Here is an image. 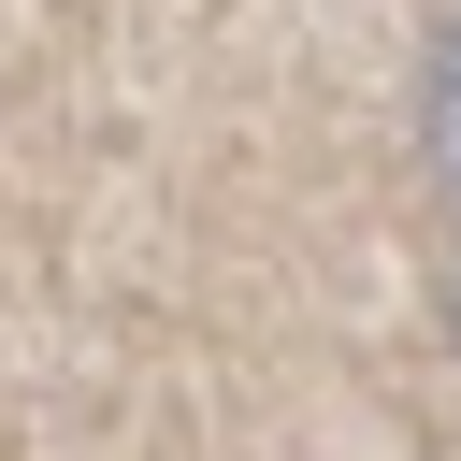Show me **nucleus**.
<instances>
[{
	"label": "nucleus",
	"mask_w": 461,
	"mask_h": 461,
	"mask_svg": "<svg viewBox=\"0 0 461 461\" xmlns=\"http://www.w3.org/2000/svg\"><path fill=\"white\" fill-rule=\"evenodd\" d=\"M447 331H461V274H447Z\"/></svg>",
	"instance_id": "f03ea898"
},
{
	"label": "nucleus",
	"mask_w": 461,
	"mask_h": 461,
	"mask_svg": "<svg viewBox=\"0 0 461 461\" xmlns=\"http://www.w3.org/2000/svg\"><path fill=\"white\" fill-rule=\"evenodd\" d=\"M432 187L461 202V29H447V58H432Z\"/></svg>",
	"instance_id": "f257e3e1"
}]
</instances>
